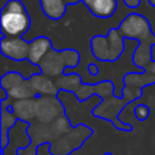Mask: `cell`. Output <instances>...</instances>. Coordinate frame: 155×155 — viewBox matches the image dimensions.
Segmentation results:
<instances>
[{"label":"cell","instance_id":"1","mask_svg":"<svg viewBox=\"0 0 155 155\" xmlns=\"http://www.w3.org/2000/svg\"><path fill=\"white\" fill-rule=\"evenodd\" d=\"M117 29L124 38L137 40L138 46L132 53V63L142 71L155 74V59H153L151 47L155 45V34L151 31L149 19L140 13H128L119 24Z\"/></svg>","mask_w":155,"mask_h":155},{"label":"cell","instance_id":"2","mask_svg":"<svg viewBox=\"0 0 155 155\" xmlns=\"http://www.w3.org/2000/svg\"><path fill=\"white\" fill-rule=\"evenodd\" d=\"M1 38H22L31 25L30 16L21 0H7L1 8Z\"/></svg>","mask_w":155,"mask_h":155},{"label":"cell","instance_id":"3","mask_svg":"<svg viewBox=\"0 0 155 155\" xmlns=\"http://www.w3.org/2000/svg\"><path fill=\"white\" fill-rule=\"evenodd\" d=\"M91 53L101 62H116L125 51V38L117 28L109 29L107 35H94L90 41Z\"/></svg>","mask_w":155,"mask_h":155},{"label":"cell","instance_id":"4","mask_svg":"<svg viewBox=\"0 0 155 155\" xmlns=\"http://www.w3.org/2000/svg\"><path fill=\"white\" fill-rule=\"evenodd\" d=\"M81 54L73 48H52L40 62L39 69L50 78H59L65 73V68H75L80 64Z\"/></svg>","mask_w":155,"mask_h":155},{"label":"cell","instance_id":"5","mask_svg":"<svg viewBox=\"0 0 155 155\" xmlns=\"http://www.w3.org/2000/svg\"><path fill=\"white\" fill-rule=\"evenodd\" d=\"M92 133L93 130L91 127L85 124H78L69 133L51 143L48 145V151L51 155H70L75 150L80 149Z\"/></svg>","mask_w":155,"mask_h":155},{"label":"cell","instance_id":"6","mask_svg":"<svg viewBox=\"0 0 155 155\" xmlns=\"http://www.w3.org/2000/svg\"><path fill=\"white\" fill-rule=\"evenodd\" d=\"M0 88H4L12 101H22L38 97V93L31 86L30 80L25 79L21 73L15 70L1 75Z\"/></svg>","mask_w":155,"mask_h":155},{"label":"cell","instance_id":"7","mask_svg":"<svg viewBox=\"0 0 155 155\" xmlns=\"http://www.w3.org/2000/svg\"><path fill=\"white\" fill-rule=\"evenodd\" d=\"M124 87L121 90V98L131 104L132 102L139 99L143 94V88L155 84V74L149 71H128L122 78Z\"/></svg>","mask_w":155,"mask_h":155},{"label":"cell","instance_id":"8","mask_svg":"<svg viewBox=\"0 0 155 155\" xmlns=\"http://www.w3.org/2000/svg\"><path fill=\"white\" fill-rule=\"evenodd\" d=\"M35 121L52 124L58 117L65 115V108L57 96H38Z\"/></svg>","mask_w":155,"mask_h":155},{"label":"cell","instance_id":"9","mask_svg":"<svg viewBox=\"0 0 155 155\" xmlns=\"http://www.w3.org/2000/svg\"><path fill=\"white\" fill-rule=\"evenodd\" d=\"M126 105H128V104L121 97H117L114 94V96H110L108 98L102 99L99 104L93 107L91 113L93 116H96L98 119L113 122L116 119H120L119 116Z\"/></svg>","mask_w":155,"mask_h":155},{"label":"cell","instance_id":"10","mask_svg":"<svg viewBox=\"0 0 155 155\" xmlns=\"http://www.w3.org/2000/svg\"><path fill=\"white\" fill-rule=\"evenodd\" d=\"M30 48V41H25L22 38H6L0 40V52L4 57L12 61H28Z\"/></svg>","mask_w":155,"mask_h":155},{"label":"cell","instance_id":"11","mask_svg":"<svg viewBox=\"0 0 155 155\" xmlns=\"http://www.w3.org/2000/svg\"><path fill=\"white\" fill-rule=\"evenodd\" d=\"M53 48V45L51 40L47 36L40 35L36 36L35 39L30 40V48H29V56H28V62L34 65L39 67L41 59Z\"/></svg>","mask_w":155,"mask_h":155},{"label":"cell","instance_id":"12","mask_svg":"<svg viewBox=\"0 0 155 155\" xmlns=\"http://www.w3.org/2000/svg\"><path fill=\"white\" fill-rule=\"evenodd\" d=\"M36 104L38 99H22V101H12V113L17 116L19 121L31 124L36 117Z\"/></svg>","mask_w":155,"mask_h":155},{"label":"cell","instance_id":"13","mask_svg":"<svg viewBox=\"0 0 155 155\" xmlns=\"http://www.w3.org/2000/svg\"><path fill=\"white\" fill-rule=\"evenodd\" d=\"M28 79L30 80L31 86L36 91L38 96H58L59 90L52 78L39 71L31 74Z\"/></svg>","mask_w":155,"mask_h":155},{"label":"cell","instance_id":"14","mask_svg":"<svg viewBox=\"0 0 155 155\" xmlns=\"http://www.w3.org/2000/svg\"><path fill=\"white\" fill-rule=\"evenodd\" d=\"M27 134L30 139V143L35 147H41L45 144H51V131H50V124H42L38 121H33L29 124L27 128Z\"/></svg>","mask_w":155,"mask_h":155},{"label":"cell","instance_id":"15","mask_svg":"<svg viewBox=\"0 0 155 155\" xmlns=\"http://www.w3.org/2000/svg\"><path fill=\"white\" fill-rule=\"evenodd\" d=\"M44 15L53 21L61 19L67 12V2L64 0H39Z\"/></svg>","mask_w":155,"mask_h":155},{"label":"cell","instance_id":"16","mask_svg":"<svg viewBox=\"0 0 155 155\" xmlns=\"http://www.w3.org/2000/svg\"><path fill=\"white\" fill-rule=\"evenodd\" d=\"M87 8L97 18H110L117 8V1L116 0H94Z\"/></svg>","mask_w":155,"mask_h":155},{"label":"cell","instance_id":"17","mask_svg":"<svg viewBox=\"0 0 155 155\" xmlns=\"http://www.w3.org/2000/svg\"><path fill=\"white\" fill-rule=\"evenodd\" d=\"M73 127L74 126L71 125V122H70V120H69V117L67 115H63V116L58 117L57 120H54L52 124H50L52 143L58 140L59 138H62L67 133H69L73 130Z\"/></svg>","mask_w":155,"mask_h":155},{"label":"cell","instance_id":"18","mask_svg":"<svg viewBox=\"0 0 155 155\" xmlns=\"http://www.w3.org/2000/svg\"><path fill=\"white\" fill-rule=\"evenodd\" d=\"M0 109H1V111H0V130L10 132L18 124L19 120L12 111L6 110L5 108H0Z\"/></svg>","mask_w":155,"mask_h":155},{"label":"cell","instance_id":"19","mask_svg":"<svg viewBox=\"0 0 155 155\" xmlns=\"http://www.w3.org/2000/svg\"><path fill=\"white\" fill-rule=\"evenodd\" d=\"M133 113H134V116L137 120L139 121H144L149 117V114H150V110H149V107L145 105V104H138L134 107L133 109Z\"/></svg>","mask_w":155,"mask_h":155},{"label":"cell","instance_id":"20","mask_svg":"<svg viewBox=\"0 0 155 155\" xmlns=\"http://www.w3.org/2000/svg\"><path fill=\"white\" fill-rule=\"evenodd\" d=\"M17 155H38V147L33 145L31 143L25 147H19L16 150Z\"/></svg>","mask_w":155,"mask_h":155},{"label":"cell","instance_id":"21","mask_svg":"<svg viewBox=\"0 0 155 155\" xmlns=\"http://www.w3.org/2000/svg\"><path fill=\"white\" fill-rule=\"evenodd\" d=\"M0 144H1V150L2 151L6 149L7 145H10V132L0 130Z\"/></svg>","mask_w":155,"mask_h":155},{"label":"cell","instance_id":"22","mask_svg":"<svg viewBox=\"0 0 155 155\" xmlns=\"http://www.w3.org/2000/svg\"><path fill=\"white\" fill-rule=\"evenodd\" d=\"M87 71H88L92 76H96V75L99 74V69H98V67H97L96 63H90V64L87 65Z\"/></svg>","mask_w":155,"mask_h":155},{"label":"cell","instance_id":"23","mask_svg":"<svg viewBox=\"0 0 155 155\" xmlns=\"http://www.w3.org/2000/svg\"><path fill=\"white\" fill-rule=\"evenodd\" d=\"M128 8H137L140 5V0H122Z\"/></svg>","mask_w":155,"mask_h":155},{"label":"cell","instance_id":"24","mask_svg":"<svg viewBox=\"0 0 155 155\" xmlns=\"http://www.w3.org/2000/svg\"><path fill=\"white\" fill-rule=\"evenodd\" d=\"M67 2V5H76L79 2H82V0H64Z\"/></svg>","mask_w":155,"mask_h":155},{"label":"cell","instance_id":"25","mask_svg":"<svg viewBox=\"0 0 155 155\" xmlns=\"http://www.w3.org/2000/svg\"><path fill=\"white\" fill-rule=\"evenodd\" d=\"M93 1H94V0H82V2H84V5H85L86 7H88V6H90V5H91V4L93 2Z\"/></svg>","mask_w":155,"mask_h":155},{"label":"cell","instance_id":"26","mask_svg":"<svg viewBox=\"0 0 155 155\" xmlns=\"http://www.w3.org/2000/svg\"><path fill=\"white\" fill-rule=\"evenodd\" d=\"M148 2H149L153 7H155V0H148Z\"/></svg>","mask_w":155,"mask_h":155},{"label":"cell","instance_id":"27","mask_svg":"<svg viewBox=\"0 0 155 155\" xmlns=\"http://www.w3.org/2000/svg\"><path fill=\"white\" fill-rule=\"evenodd\" d=\"M1 155H4V151H2V153H1Z\"/></svg>","mask_w":155,"mask_h":155},{"label":"cell","instance_id":"28","mask_svg":"<svg viewBox=\"0 0 155 155\" xmlns=\"http://www.w3.org/2000/svg\"><path fill=\"white\" fill-rule=\"evenodd\" d=\"M107 155H110V154H107Z\"/></svg>","mask_w":155,"mask_h":155}]
</instances>
